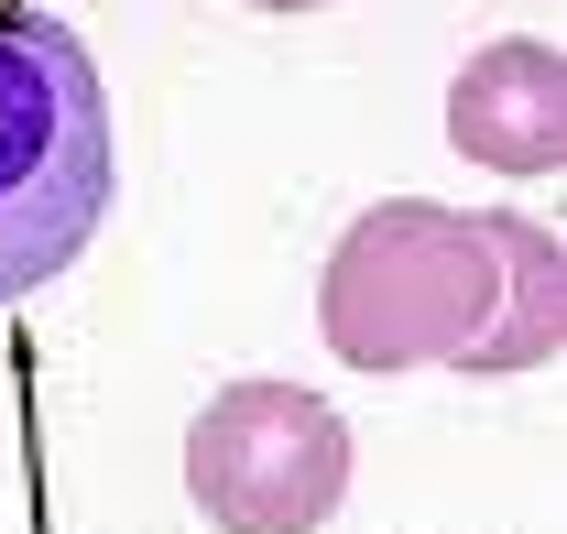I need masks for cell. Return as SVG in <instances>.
Returning a JSON list of instances; mask_svg holds the SVG:
<instances>
[{
  "mask_svg": "<svg viewBox=\"0 0 567 534\" xmlns=\"http://www.w3.org/2000/svg\"><path fill=\"white\" fill-rule=\"evenodd\" d=\"M110 207V99L55 11L0 0V306L87 251Z\"/></svg>",
  "mask_w": 567,
  "mask_h": 534,
  "instance_id": "obj_1",
  "label": "cell"
},
{
  "mask_svg": "<svg viewBox=\"0 0 567 534\" xmlns=\"http://www.w3.org/2000/svg\"><path fill=\"white\" fill-rule=\"evenodd\" d=\"M502 317V240L470 207L382 197L339 229V251L317 273V328L350 371H425V360H470Z\"/></svg>",
  "mask_w": 567,
  "mask_h": 534,
  "instance_id": "obj_2",
  "label": "cell"
},
{
  "mask_svg": "<svg viewBox=\"0 0 567 534\" xmlns=\"http://www.w3.org/2000/svg\"><path fill=\"white\" fill-rule=\"evenodd\" d=\"M186 491L218 534H317L350 491V425L306 382H229L186 425Z\"/></svg>",
  "mask_w": 567,
  "mask_h": 534,
  "instance_id": "obj_3",
  "label": "cell"
},
{
  "mask_svg": "<svg viewBox=\"0 0 567 534\" xmlns=\"http://www.w3.org/2000/svg\"><path fill=\"white\" fill-rule=\"evenodd\" d=\"M447 142L492 175H557L567 164V55L535 44V33L481 44L447 76Z\"/></svg>",
  "mask_w": 567,
  "mask_h": 534,
  "instance_id": "obj_4",
  "label": "cell"
},
{
  "mask_svg": "<svg viewBox=\"0 0 567 534\" xmlns=\"http://www.w3.org/2000/svg\"><path fill=\"white\" fill-rule=\"evenodd\" d=\"M492 240H502V317L458 371H535V360H557V338H567V251H557V229L502 218V207H492Z\"/></svg>",
  "mask_w": 567,
  "mask_h": 534,
  "instance_id": "obj_5",
  "label": "cell"
},
{
  "mask_svg": "<svg viewBox=\"0 0 567 534\" xmlns=\"http://www.w3.org/2000/svg\"><path fill=\"white\" fill-rule=\"evenodd\" d=\"M251 11H328V0H251Z\"/></svg>",
  "mask_w": 567,
  "mask_h": 534,
  "instance_id": "obj_6",
  "label": "cell"
}]
</instances>
